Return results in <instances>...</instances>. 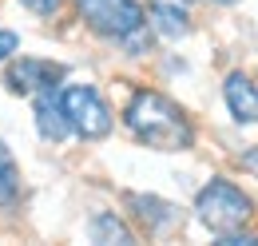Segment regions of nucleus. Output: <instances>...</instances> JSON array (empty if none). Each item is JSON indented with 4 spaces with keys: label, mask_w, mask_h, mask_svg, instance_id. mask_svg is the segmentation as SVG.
<instances>
[{
    "label": "nucleus",
    "mask_w": 258,
    "mask_h": 246,
    "mask_svg": "<svg viewBox=\"0 0 258 246\" xmlns=\"http://www.w3.org/2000/svg\"><path fill=\"white\" fill-rule=\"evenodd\" d=\"M147 28L163 36V40H183V36H191V16H187V8L183 4H171V0H151V8H147Z\"/></svg>",
    "instance_id": "9"
},
{
    "label": "nucleus",
    "mask_w": 258,
    "mask_h": 246,
    "mask_svg": "<svg viewBox=\"0 0 258 246\" xmlns=\"http://www.w3.org/2000/svg\"><path fill=\"white\" fill-rule=\"evenodd\" d=\"M123 127L151 151H191L195 123L191 115L155 88H135L123 107Z\"/></svg>",
    "instance_id": "1"
},
{
    "label": "nucleus",
    "mask_w": 258,
    "mask_h": 246,
    "mask_svg": "<svg viewBox=\"0 0 258 246\" xmlns=\"http://www.w3.org/2000/svg\"><path fill=\"white\" fill-rule=\"evenodd\" d=\"M32 99H36V103H32V115H36V131H40V139H48V143H64L68 135H72V127H68L64 103H60V88L36 92Z\"/></svg>",
    "instance_id": "8"
},
{
    "label": "nucleus",
    "mask_w": 258,
    "mask_h": 246,
    "mask_svg": "<svg viewBox=\"0 0 258 246\" xmlns=\"http://www.w3.org/2000/svg\"><path fill=\"white\" fill-rule=\"evenodd\" d=\"M242 167H246L250 175H258V143H254V147H246V151H242Z\"/></svg>",
    "instance_id": "15"
},
{
    "label": "nucleus",
    "mask_w": 258,
    "mask_h": 246,
    "mask_svg": "<svg viewBox=\"0 0 258 246\" xmlns=\"http://www.w3.org/2000/svg\"><path fill=\"white\" fill-rule=\"evenodd\" d=\"M68 76L64 64L56 60H36V56H20V60L8 64L4 72V88L12 95H36V92H48V88H60Z\"/></svg>",
    "instance_id": "5"
},
{
    "label": "nucleus",
    "mask_w": 258,
    "mask_h": 246,
    "mask_svg": "<svg viewBox=\"0 0 258 246\" xmlns=\"http://www.w3.org/2000/svg\"><path fill=\"white\" fill-rule=\"evenodd\" d=\"M16 203H20V167L8 143L0 139V207H16Z\"/></svg>",
    "instance_id": "11"
},
{
    "label": "nucleus",
    "mask_w": 258,
    "mask_h": 246,
    "mask_svg": "<svg viewBox=\"0 0 258 246\" xmlns=\"http://www.w3.org/2000/svg\"><path fill=\"white\" fill-rule=\"evenodd\" d=\"M16 52H20V36H16L12 28H0V64L12 60Z\"/></svg>",
    "instance_id": "13"
},
{
    "label": "nucleus",
    "mask_w": 258,
    "mask_h": 246,
    "mask_svg": "<svg viewBox=\"0 0 258 246\" xmlns=\"http://www.w3.org/2000/svg\"><path fill=\"white\" fill-rule=\"evenodd\" d=\"M223 99L234 123H242V127L258 123V84L246 72H230L223 80Z\"/></svg>",
    "instance_id": "7"
},
{
    "label": "nucleus",
    "mask_w": 258,
    "mask_h": 246,
    "mask_svg": "<svg viewBox=\"0 0 258 246\" xmlns=\"http://www.w3.org/2000/svg\"><path fill=\"white\" fill-rule=\"evenodd\" d=\"M72 4L96 36L115 40V44H123L127 36L147 28V8L139 0H72Z\"/></svg>",
    "instance_id": "4"
},
{
    "label": "nucleus",
    "mask_w": 258,
    "mask_h": 246,
    "mask_svg": "<svg viewBox=\"0 0 258 246\" xmlns=\"http://www.w3.org/2000/svg\"><path fill=\"white\" fill-rule=\"evenodd\" d=\"M183 4H195V0H183Z\"/></svg>",
    "instance_id": "17"
},
{
    "label": "nucleus",
    "mask_w": 258,
    "mask_h": 246,
    "mask_svg": "<svg viewBox=\"0 0 258 246\" xmlns=\"http://www.w3.org/2000/svg\"><path fill=\"white\" fill-rule=\"evenodd\" d=\"M219 4H234V0H219Z\"/></svg>",
    "instance_id": "16"
},
{
    "label": "nucleus",
    "mask_w": 258,
    "mask_h": 246,
    "mask_svg": "<svg viewBox=\"0 0 258 246\" xmlns=\"http://www.w3.org/2000/svg\"><path fill=\"white\" fill-rule=\"evenodd\" d=\"M88 238L92 242H111V246H131L135 242V230L115 211H99V215L88 218Z\"/></svg>",
    "instance_id": "10"
},
{
    "label": "nucleus",
    "mask_w": 258,
    "mask_h": 246,
    "mask_svg": "<svg viewBox=\"0 0 258 246\" xmlns=\"http://www.w3.org/2000/svg\"><path fill=\"white\" fill-rule=\"evenodd\" d=\"M250 215H254L250 195H246L238 183H230V179H211V183L195 195V218H199L215 238L226 234V230L246 226Z\"/></svg>",
    "instance_id": "2"
},
{
    "label": "nucleus",
    "mask_w": 258,
    "mask_h": 246,
    "mask_svg": "<svg viewBox=\"0 0 258 246\" xmlns=\"http://www.w3.org/2000/svg\"><path fill=\"white\" fill-rule=\"evenodd\" d=\"M20 4H24V8L32 12V16H56L64 0H20Z\"/></svg>",
    "instance_id": "14"
},
{
    "label": "nucleus",
    "mask_w": 258,
    "mask_h": 246,
    "mask_svg": "<svg viewBox=\"0 0 258 246\" xmlns=\"http://www.w3.org/2000/svg\"><path fill=\"white\" fill-rule=\"evenodd\" d=\"M219 246H258V234H250V230H226V234H219Z\"/></svg>",
    "instance_id": "12"
},
{
    "label": "nucleus",
    "mask_w": 258,
    "mask_h": 246,
    "mask_svg": "<svg viewBox=\"0 0 258 246\" xmlns=\"http://www.w3.org/2000/svg\"><path fill=\"white\" fill-rule=\"evenodd\" d=\"M127 207H131V218L147 230V234H167L171 226H179V207L167 203L159 195H127Z\"/></svg>",
    "instance_id": "6"
},
{
    "label": "nucleus",
    "mask_w": 258,
    "mask_h": 246,
    "mask_svg": "<svg viewBox=\"0 0 258 246\" xmlns=\"http://www.w3.org/2000/svg\"><path fill=\"white\" fill-rule=\"evenodd\" d=\"M60 103H64L68 127H72L76 139L99 143V139L111 135L115 115H111V103L103 99L99 88H92V84H64V88H60Z\"/></svg>",
    "instance_id": "3"
}]
</instances>
